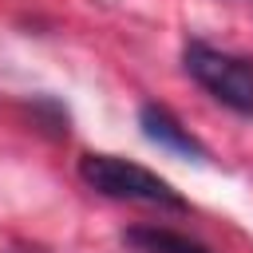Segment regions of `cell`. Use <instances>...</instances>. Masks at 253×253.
<instances>
[{"label": "cell", "instance_id": "obj_1", "mask_svg": "<svg viewBox=\"0 0 253 253\" xmlns=\"http://www.w3.org/2000/svg\"><path fill=\"white\" fill-rule=\"evenodd\" d=\"M79 178L103 198L142 202V206H162V210H186V202L174 194V186L166 178L150 174L138 162L115 158V154H83L79 158Z\"/></svg>", "mask_w": 253, "mask_h": 253}, {"label": "cell", "instance_id": "obj_2", "mask_svg": "<svg viewBox=\"0 0 253 253\" xmlns=\"http://www.w3.org/2000/svg\"><path fill=\"white\" fill-rule=\"evenodd\" d=\"M182 59H186V71L217 103H225L237 115H253V59L249 55H233V51L194 40V43H186Z\"/></svg>", "mask_w": 253, "mask_h": 253}, {"label": "cell", "instance_id": "obj_3", "mask_svg": "<svg viewBox=\"0 0 253 253\" xmlns=\"http://www.w3.org/2000/svg\"><path fill=\"white\" fill-rule=\"evenodd\" d=\"M138 123H142V134L150 138V142H158L162 150H170V154H182V158H206V146L166 111V107H158V103H146L142 111H138Z\"/></svg>", "mask_w": 253, "mask_h": 253}, {"label": "cell", "instance_id": "obj_4", "mask_svg": "<svg viewBox=\"0 0 253 253\" xmlns=\"http://www.w3.org/2000/svg\"><path fill=\"white\" fill-rule=\"evenodd\" d=\"M123 245L134 253H210L202 241L174 233V229H162V225H134L123 233Z\"/></svg>", "mask_w": 253, "mask_h": 253}]
</instances>
